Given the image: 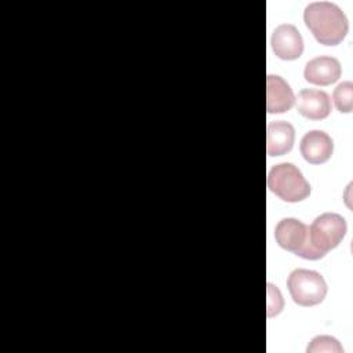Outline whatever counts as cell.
Listing matches in <instances>:
<instances>
[{"label":"cell","mask_w":353,"mask_h":353,"mask_svg":"<svg viewBox=\"0 0 353 353\" xmlns=\"http://www.w3.org/2000/svg\"><path fill=\"white\" fill-rule=\"evenodd\" d=\"M303 22L314 39L323 46H338L349 30L345 12L330 1H314L306 6Z\"/></svg>","instance_id":"1"},{"label":"cell","mask_w":353,"mask_h":353,"mask_svg":"<svg viewBox=\"0 0 353 353\" xmlns=\"http://www.w3.org/2000/svg\"><path fill=\"white\" fill-rule=\"evenodd\" d=\"M268 188L279 199L287 203H298L309 197L310 185L292 163H280L268 174Z\"/></svg>","instance_id":"2"},{"label":"cell","mask_w":353,"mask_h":353,"mask_svg":"<svg viewBox=\"0 0 353 353\" xmlns=\"http://www.w3.org/2000/svg\"><path fill=\"white\" fill-rule=\"evenodd\" d=\"M346 230L345 218L335 212H324L312 222L309 226V241L320 259L339 245Z\"/></svg>","instance_id":"3"},{"label":"cell","mask_w":353,"mask_h":353,"mask_svg":"<svg viewBox=\"0 0 353 353\" xmlns=\"http://www.w3.org/2000/svg\"><path fill=\"white\" fill-rule=\"evenodd\" d=\"M287 287L292 301L305 307L321 303L328 290L324 277L309 269L292 270L287 279Z\"/></svg>","instance_id":"4"},{"label":"cell","mask_w":353,"mask_h":353,"mask_svg":"<svg viewBox=\"0 0 353 353\" xmlns=\"http://www.w3.org/2000/svg\"><path fill=\"white\" fill-rule=\"evenodd\" d=\"M274 237L277 244L285 251L294 252L295 255L309 261L320 259L310 245L309 226L299 219H295V218L281 219L274 229Z\"/></svg>","instance_id":"5"},{"label":"cell","mask_w":353,"mask_h":353,"mask_svg":"<svg viewBox=\"0 0 353 353\" xmlns=\"http://www.w3.org/2000/svg\"><path fill=\"white\" fill-rule=\"evenodd\" d=\"M274 55L284 61H292L303 52V39L292 23L279 25L270 39Z\"/></svg>","instance_id":"6"},{"label":"cell","mask_w":353,"mask_h":353,"mask_svg":"<svg viewBox=\"0 0 353 353\" xmlns=\"http://www.w3.org/2000/svg\"><path fill=\"white\" fill-rule=\"evenodd\" d=\"M299 149L307 163L323 164L328 161L334 153V141L327 132L313 130L302 137Z\"/></svg>","instance_id":"7"},{"label":"cell","mask_w":353,"mask_h":353,"mask_svg":"<svg viewBox=\"0 0 353 353\" xmlns=\"http://www.w3.org/2000/svg\"><path fill=\"white\" fill-rule=\"evenodd\" d=\"M295 99L299 114L309 120H323L331 113V98L323 90L303 88Z\"/></svg>","instance_id":"8"},{"label":"cell","mask_w":353,"mask_h":353,"mask_svg":"<svg viewBox=\"0 0 353 353\" xmlns=\"http://www.w3.org/2000/svg\"><path fill=\"white\" fill-rule=\"evenodd\" d=\"M342 73L341 63L334 57H316L310 59L303 70V77L314 85H330L335 83Z\"/></svg>","instance_id":"9"},{"label":"cell","mask_w":353,"mask_h":353,"mask_svg":"<svg viewBox=\"0 0 353 353\" xmlns=\"http://www.w3.org/2000/svg\"><path fill=\"white\" fill-rule=\"evenodd\" d=\"M295 103V95L290 84L280 76L266 77V110L268 113H285Z\"/></svg>","instance_id":"10"},{"label":"cell","mask_w":353,"mask_h":353,"mask_svg":"<svg viewBox=\"0 0 353 353\" xmlns=\"http://www.w3.org/2000/svg\"><path fill=\"white\" fill-rule=\"evenodd\" d=\"M295 141V130L287 121H272L266 128V152L270 157L288 153Z\"/></svg>","instance_id":"11"},{"label":"cell","mask_w":353,"mask_h":353,"mask_svg":"<svg viewBox=\"0 0 353 353\" xmlns=\"http://www.w3.org/2000/svg\"><path fill=\"white\" fill-rule=\"evenodd\" d=\"M332 99L341 113H350L353 109V84L350 81L338 84L334 90Z\"/></svg>","instance_id":"12"},{"label":"cell","mask_w":353,"mask_h":353,"mask_svg":"<svg viewBox=\"0 0 353 353\" xmlns=\"http://www.w3.org/2000/svg\"><path fill=\"white\" fill-rule=\"evenodd\" d=\"M307 353H320V352H325V353H342L343 347L341 346V343L338 342V339H335L334 336H328V335H319L316 338H313L310 341V343L306 347Z\"/></svg>","instance_id":"13"},{"label":"cell","mask_w":353,"mask_h":353,"mask_svg":"<svg viewBox=\"0 0 353 353\" xmlns=\"http://www.w3.org/2000/svg\"><path fill=\"white\" fill-rule=\"evenodd\" d=\"M283 305L284 302L279 288L269 283L268 284V317L279 314L283 309Z\"/></svg>","instance_id":"14"}]
</instances>
